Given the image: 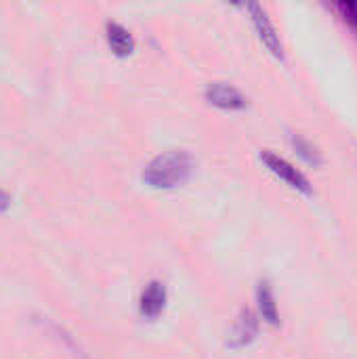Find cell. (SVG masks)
Listing matches in <instances>:
<instances>
[{"mask_svg": "<svg viewBox=\"0 0 357 359\" xmlns=\"http://www.w3.org/2000/svg\"><path fill=\"white\" fill-rule=\"evenodd\" d=\"M196 168V160L185 149H170L156 156L143 170V181L154 189H173L183 185Z\"/></svg>", "mask_w": 357, "mask_h": 359, "instance_id": "1", "label": "cell"}, {"mask_svg": "<svg viewBox=\"0 0 357 359\" xmlns=\"http://www.w3.org/2000/svg\"><path fill=\"white\" fill-rule=\"evenodd\" d=\"M259 158H261V162L265 164V168H267L269 172H274L278 179H282L290 189H295V191H299V194H305V196H311V194H314V187H311L309 179H307L297 166H292L286 158H282V156H278V154H274V151H269V149L261 151Z\"/></svg>", "mask_w": 357, "mask_h": 359, "instance_id": "2", "label": "cell"}, {"mask_svg": "<svg viewBox=\"0 0 357 359\" xmlns=\"http://www.w3.org/2000/svg\"><path fill=\"white\" fill-rule=\"evenodd\" d=\"M246 11L250 13L252 25H255V29H257L261 42L265 44V48H267L276 59L284 61V44H282L280 34H278V29L274 27L271 19L267 17L265 8H263L261 4H248Z\"/></svg>", "mask_w": 357, "mask_h": 359, "instance_id": "3", "label": "cell"}, {"mask_svg": "<svg viewBox=\"0 0 357 359\" xmlns=\"http://www.w3.org/2000/svg\"><path fill=\"white\" fill-rule=\"evenodd\" d=\"M204 99L213 107H219V109H225V111H240V109L248 107L246 95L240 88H236L234 84H227V82H210L206 86V90H204Z\"/></svg>", "mask_w": 357, "mask_h": 359, "instance_id": "4", "label": "cell"}, {"mask_svg": "<svg viewBox=\"0 0 357 359\" xmlns=\"http://www.w3.org/2000/svg\"><path fill=\"white\" fill-rule=\"evenodd\" d=\"M259 326H261V320L259 316L244 307L236 320V324L231 326L229 334H227V347L229 349H244L248 345H252L259 337Z\"/></svg>", "mask_w": 357, "mask_h": 359, "instance_id": "5", "label": "cell"}, {"mask_svg": "<svg viewBox=\"0 0 357 359\" xmlns=\"http://www.w3.org/2000/svg\"><path fill=\"white\" fill-rule=\"evenodd\" d=\"M166 288L160 282H149L145 286V290L141 292V301H139V313L145 320H158L164 313L166 307Z\"/></svg>", "mask_w": 357, "mask_h": 359, "instance_id": "6", "label": "cell"}, {"mask_svg": "<svg viewBox=\"0 0 357 359\" xmlns=\"http://www.w3.org/2000/svg\"><path fill=\"white\" fill-rule=\"evenodd\" d=\"M105 40H107L112 53L118 55V57H128L135 50L133 34L124 25H120L116 21H107L105 23Z\"/></svg>", "mask_w": 357, "mask_h": 359, "instance_id": "7", "label": "cell"}, {"mask_svg": "<svg viewBox=\"0 0 357 359\" xmlns=\"http://www.w3.org/2000/svg\"><path fill=\"white\" fill-rule=\"evenodd\" d=\"M257 307H259V318H263V322H267L269 326H280V311H278L276 294L267 280L259 282L257 286Z\"/></svg>", "mask_w": 357, "mask_h": 359, "instance_id": "8", "label": "cell"}, {"mask_svg": "<svg viewBox=\"0 0 357 359\" xmlns=\"http://www.w3.org/2000/svg\"><path fill=\"white\" fill-rule=\"evenodd\" d=\"M292 147L297 149V154H299L307 164H314V166H320V164H322V156H320L318 147H316L311 141H307L305 137L292 135Z\"/></svg>", "mask_w": 357, "mask_h": 359, "instance_id": "9", "label": "cell"}, {"mask_svg": "<svg viewBox=\"0 0 357 359\" xmlns=\"http://www.w3.org/2000/svg\"><path fill=\"white\" fill-rule=\"evenodd\" d=\"M339 17L345 21V25L357 36V0H341L335 4Z\"/></svg>", "mask_w": 357, "mask_h": 359, "instance_id": "10", "label": "cell"}, {"mask_svg": "<svg viewBox=\"0 0 357 359\" xmlns=\"http://www.w3.org/2000/svg\"><path fill=\"white\" fill-rule=\"evenodd\" d=\"M11 206V196L8 194H4V191H0V212L2 210H6Z\"/></svg>", "mask_w": 357, "mask_h": 359, "instance_id": "11", "label": "cell"}]
</instances>
